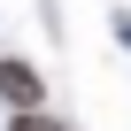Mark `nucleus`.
I'll list each match as a JSON object with an SVG mask.
<instances>
[{"label":"nucleus","instance_id":"obj_2","mask_svg":"<svg viewBox=\"0 0 131 131\" xmlns=\"http://www.w3.org/2000/svg\"><path fill=\"white\" fill-rule=\"evenodd\" d=\"M8 131H70V123L46 116V108H16V123H8Z\"/></svg>","mask_w":131,"mask_h":131},{"label":"nucleus","instance_id":"obj_3","mask_svg":"<svg viewBox=\"0 0 131 131\" xmlns=\"http://www.w3.org/2000/svg\"><path fill=\"white\" fill-rule=\"evenodd\" d=\"M116 39H123V46H131V16H116Z\"/></svg>","mask_w":131,"mask_h":131},{"label":"nucleus","instance_id":"obj_1","mask_svg":"<svg viewBox=\"0 0 131 131\" xmlns=\"http://www.w3.org/2000/svg\"><path fill=\"white\" fill-rule=\"evenodd\" d=\"M0 100H8V108H39L46 100V77L31 70V62H8V54H0Z\"/></svg>","mask_w":131,"mask_h":131}]
</instances>
